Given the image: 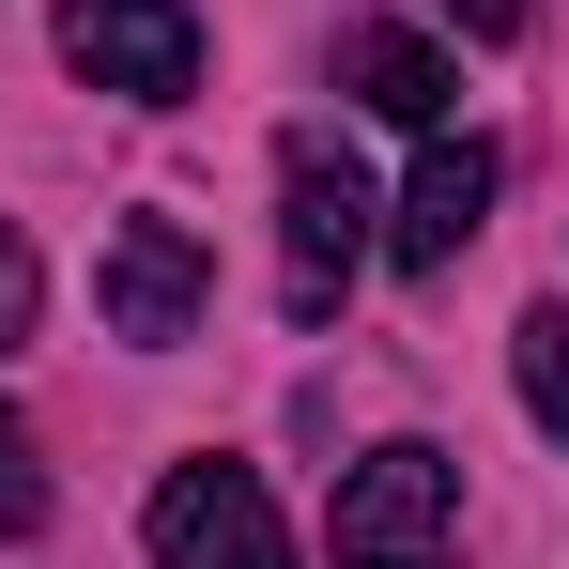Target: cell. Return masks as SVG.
Masks as SVG:
<instances>
[{
	"label": "cell",
	"instance_id": "52a82bcc",
	"mask_svg": "<svg viewBox=\"0 0 569 569\" xmlns=\"http://www.w3.org/2000/svg\"><path fill=\"white\" fill-rule=\"evenodd\" d=\"M339 78H355V108H385V123H447V93H462V62L431 47V31H339Z\"/></svg>",
	"mask_w": 569,
	"mask_h": 569
},
{
	"label": "cell",
	"instance_id": "6da1fadb",
	"mask_svg": "<svg viewBox=\"0 0 569 569\" xmlns=\"http://www.w3.org/2000/svg\"><path fill=\"white\" fill-rule=\"evenodd\" d=\"M355 262H370V170L308 123V139H278V308L292 323H339Z\"/></svg>",
	"mask_w": 569,
	"mask_h": 569
},
{
	"label": "cell",
	"instance_id": "277c9868",
	"mask_svg": "<svg viewBox=\"0 0 569 569\" xmlns=\"http://www.w3.org/2000/svg\"><path fill=\"white\" fill-rule=\"evenodd\" d=\"M62 62L123 108H186L200 93V16L186 0H62Z\"/></svg>",
	"mask_w": 569,
	"mask_h": 569
},
{
	"label": "cell",
	"instance_id": "7a4b0ae2",
	"mask_svg": "<svg viewBox=\"0 0 569 569\" xmlns=\"http://www.w3.org/2000/svg\"><path fill=\"white\" fill-rule=\"evenodd\" d=\"M323 539H339V569H447V539H462V462L447 447H370V462L339 477V508H323Z\"/></svg>",
	"mask_w": 569,
	"mask_h": 569
},
{
	"label": "cell",
	"instance_id": "8992f818",
	"mask_svg": "<svg viewBox=\"0 0 569 569\" xmlns=\"http://www.w3.org/2000/svg\"><path fill=\"white\" fill-rule=\"evenodd\" d=\"M492 186H508V170H492V139H447V123H431V154H416L400 216H385V247H400L416 278H447L477 231H492Z\"/></svg>",
	"mask_w": 569,
	"mask_h": 569
},
{
	"label": "cell",
	"instance_id": "8fae6325",
	"mask_svg": "<svg viewBox=\"0 0 569 569\" xmlns=\"http://www.w3.org/2000/svg\"><path fill=\"white\" fill-rule=\"evenodd\" d=\"M431 16H462L477 47H508V31H523V0H431Z\"/></svg>",
	"mask_w": 569,
	"mask_h": 569
},
{
	"label": "cell",
	"instance_id": "9c48e42d",
	"mask_svg": "<svg viewBox=\"0 0 569 569\" xmlns=\"http://www.w3.org/2000/svg\"><path fill=\"white\" fill-rule=\"evenodd\" d=\"M47 523V462H31V431L0 416V539H31Z\"/></svg>",
	"mask_w": 569,
	"mask_h": 569
},
{
	"label": "cell",
	"instance_id": "ba28073f",
	"mask_svg": "<svg viewBox=\"0 0 569 569\" xmlns=\"http://www.w3.org/2000/svg\"><path fill=\"white\" fill-rule=\"evenodd\" d=\"M508 370H523V416L569 447V308H523V339H508Z\"/></svg>",
	"mask_w": 569,
	"mask_h": 569
},
{
	"label": "cell",
	"instance_id": "30bf717a",
	"mask_svg": "<svg viewBox=\"0 0 569 569\" xmlns=\"http://www.w3.org/2000/svg\"><path fill=\"white\" fill-rule=\"evenodd\" d=\"M31 292H47V278H31V231H16V216H0V355H16V339H31Z\"/></svg>",
	"mask_w": 569,
	"mask_h": 569
},
{
	"label": "cell",
	"instance_id": "5b68a950",
	"mask_svg": "<svg viewBox=\"0 0 569 569\" xmlns=\"http://www.w3.org/2000/svg\"><path fill=\"white\" fill-rule=\"evenodd\" d=\"M93 308H108V339H139V355L200 339V308H216L200 231H186V216H123V231H108V262H93Z\"/></svg>",
	"mask_w": 569,
	"mask_h": 569
},
{
	"label": "cell",
	"instance_id": "3957f363",
	"mask_svg": "<svg viewBox=\"0 0 569 569\" xmlns=\"http://www.w3.org/2000/svg\"><path fill=\"white\" fill-rule=\"evenodd\" d=\"M139 539H154V569H292V539H278V508H262L247 462H170L154 508H139Z\"/></svg>",
	"mask_w": 569,
	"mask_h": 569
}]
</instances>
